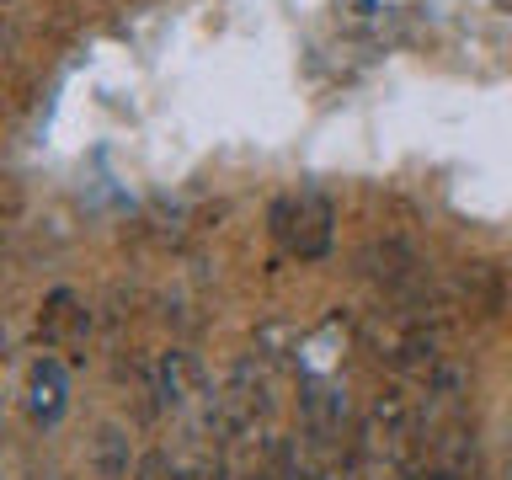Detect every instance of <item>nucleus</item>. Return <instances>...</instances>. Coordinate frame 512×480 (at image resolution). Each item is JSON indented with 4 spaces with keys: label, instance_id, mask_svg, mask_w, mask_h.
I'll list each match as a JSON object with an SVG mask.
<instances>
[{
    "label": "nucleus",
    "instance_id": "3",
    "mask_svg": "<svg viewBox=\"0 0 512 480\" xmlns=\"http://www.w3.org/2000/svg\"><path fill=\"white\" fill-rule=\"evenodd\" d=\"M64 368L54 358H38L32 363V374H27V411H32V422L38 427H54L59 416H64Z\"/></svg>",
    "mask_w": 512,
    "mask_h": 480
},
{
    "label": "nucleus",
    "instance_id": "1",
    "mask_svg": "<svg viewBox=\"0 0 512 480\" xmlns=\"http://www.w3.org/2000/svg\"><path fill=\"white\" fill-rule=\"evenodd\" d=\"M272 230H278V240L294 256L315 262V256H326V246H331V203L320 198V192H294V198H283L272 208Z\"/></svg>",
    "mask_w": 512,
    "mask_h": 480
},
{
    "label": "nucleus",
    "instance_id": "5",
    "mask_svg": "<svg viewBox=\"0 0 512 480\" xmlns=\"http://www.w3.org/2000/svg\"><path fill=\"white\" fill-rule=\"evenodd\" d=\"M304 416H310V427L315 432H336L342 427V416H347V400L331 390V384H310V395H304Z\"/></svg>",
    "mask_w": 512,
    "mask_h": 480
},
{
    "label": "nucleus",
    "instance_id": "4",
    "mask_svg": "<svg viewBox=\"0 0 512 480\" xmlns=\"http://www.w3.org/2000/svg\"><path fill=\"white\" fill-rule=\"evenodd\" d=\"M198 395H203V379H198V368L187 363V352H166V358H160V406L187 411Z\"/></svg>",
    "mask_w": 512,
    "mask_h": 480
},
{
    "label": "nucleus",
    "instance_id": "2",
    "mask_svg": "<svg viewBox=\"0 0 512 480\" xmlns=\"http://www.w3.org/2000/svg\"><path fill=\"white\" fill-rule=\"evenodd\" d=\"M411 438H416V406H411L400 390L379 395L374 411H368V422H363V443L374 448V454L400 459V454L411 448Z\"/></svg>",
    "mask_w": 512,
    "mask_h": 480
}]
</instances>
